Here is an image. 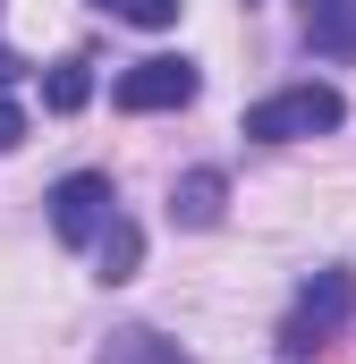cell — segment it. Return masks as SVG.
Listing matches in <instances>:
<instances>
[{
	"label": "cell",
	"mask_w": 356,
	"mask_h": 364,
	"mask_svg": "<svg viewBox=\"0 0 356 364\" xmlns=\"http://www.w3.org/2000/svg\"><path fill=\"white\" fill-rule=\"evenodd\" d=\"M340 119H348V102L331 85H297V93L255 102V110H246V136H255V144H297V136H331Z\"/></svg>",
	"instance_id": "cell-1"
},
{
	"label": "cell",
	"mask_w": 356,
	"mask_h": 364,
	"mask_svg": "<svg viewBox=\"0 0 356 364\" xmlns=\"http://www.w3.org/2000/svg\"><path fill=\"white\" fill-rule=\"evenodd\" d=\"M110 203H119V195H110V178H93V170L60 178L51 186V229H60V246H102V229L119 220Z\"/></svg>",
	"instance_id": "cell-2"
},
{
	"label": "cell",
	"mask_w": 356,
	"mask_h": 364,
	"mask_svg": "<svg viewBox=\"0 0 356 364\" xmlns=\"http://www.w3.org/2000/svg\"><path fill=\"white\" fill-rule=\"evenodd\" d=\"M348 314H356V272H323L314 288H305V296H297V314H288L280 348H288V356H305V348H314L323 331H340Z\"/></svg>",
	"instance_id": "cell-3"
},
{
	"label": "cell",
	"mask_w": 356,
	"mask_h": 364,
	"mask_svg": "<svg viewBox=\"0 0 356 364\" xmlns=\"http://www.w3.org/2000/svg\"><path fill=\"white\" fill-rule=\"evenodd\" d=\"M178 102H195V68L187 60H136L119 77V110H178Z\"/></svg>",
	"instance_id": "cell-4"
},
{
	"label": "cell",
	"mask_w": 356,
	"mask_h": 364,
	"mask_svg": "<svg viewBox=\"0 0 356 364\" xmlns=\"http://www.w3.org/2000/svg\"><path fill=\"white\" fill-rule=\"evenodd\" d=\"M221 203H229V178H221V170H187V178L170 186V212L187 220V229H212Z\"/></svg>",
	"instance_id": "cell-5"
},
{
	"label": "cell",
	"mask_w": 356,
	"mask_h": 364,
	"mask_svg": "<svg viewBox=\"0 0 356 364\" xmlns=\"http://www.w3.org/2000/svg\"><path fill=\"white\" fill-rule=\"evenodd\" d=\"M305 34H314V51L356 60V0H305Z\"/></svg>",
	"instance_id": "cell-6"
},
{
	"label": "cell",
	"mask_w": 356,
	"mask_h": 364,
	"mask_svg": "<svg viewBox=\"0 0 356 364\" xmlns=\"http://www.w3.org/2000/svg\"><path fill=\"white\" fill-rule=\"evenodd\" d=\"M102 364H195L178 339H162V331H119L110 348H102Z\"/></svg>",
	"instance_id": "cell-7"
},
{
	"label": "cell",
	"mask_w": 356,
	"mask_h": 364,
	"mask_svg": "<svg viewBox=\"0 0 356 364\" xmlns=\"http://www.w3.org/2000/svg\"><path fill=\"white\" fill-rule=\"evenodd\" d=\"M136 263H145V229L136 220H110L102 229V279L119 288V279H136Z\"/></svg>",
	"instance_id": "cell-8"
},
{
	"label": "cell",
	"mask_w": 356,
	"mask_h": 364,
	"mask_svg": "<svg viewBox=\"0 0 356 364\" xmlns=\"http://www.w3.org/2000/svg\"><path fill=\"white\" fill-rule=\"evenodd\" d=\"M85 93H93V77H85V60H60L51 77H43V102L68 119V110H85Z\"/></svg>",
	"instance_id": "cell-9"
},
{
	"label": "cell",
	"mask_w": 356,
	"mask_h": 364,
	"mask_svg": "<svg viewBox=\"0 0 356 364\" xmlns=\"http://www.w3.org/2000/svg\"><path fill=\"white\" fill-rule=\"evenodd\" d=\"M102 9L127 26H178V0H102Z\"/></svg>",
	"instance_id": "cell-10"
},
{
	"label": "cell",
	"mask_w": 356,
	"mask_h": 364,
	"mask_svg": "<svg viewBox=\"0 0 356 364\" xmlns=\"http://www.w3.org/2000/svg\"><path fill=\"white\" fill-rule=\"evenodd\" d=\"M17 144H26V110L0 93V153H17Z\"/></svg>",
	"instance_id": "cell-11"
},
{
	"label": "cell",
	"mask_w": 356,
	"mask_h": 364,
	"mask_svg": "<svg viewBox=\"0 0 356 364\" xmlns=\"http://www.w3.org/2000/svg\"><path fill=\"white\" fill-rule=\"evenodd\" d=\"M17 68H26V60H17V51H0V85H9V77H17Z\"/></svg>",
	"instance_id": "cell-12"
}]
</instances>
